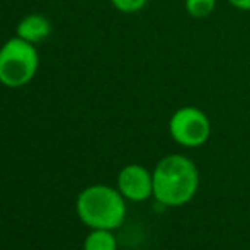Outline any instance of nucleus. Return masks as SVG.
I'll return each mask as SVG.
<instances>
[{
	"instance_id": "8",
	"label": "nucleus",
	"mask_w": 250,
	"mask_h": 250,
	"mask_svg": "<svg viewBox=\"0 0 250 250\" xmlns=\"http://www.w3.org/2000/svg\"><path fill=\"white\" fill-rule=\"evenodd\" d=\"M218 0H184V9L192 19H208L216 9Z\"/></svg>"
},
{
	"instance_id": "7",
	"label": "nucleus",
	"mask_w": 250,
	"mask_h": 250,
	"mask_svg": "<svg viewBox=\"0 0 250 250\" xmlns=\"http://www.w3.org/2000/svg\"><path fill=\"white\" fill-rule=\"evenodd\" d=\"M83 250H118V240L112 230L90 228V233L83 242Z\"/></svg>"
},
{
	"instance_id": "5",
	"label": "nucleus",
	"mask_w": 250,
	"mask_h": 250,
	"mask_svg": "<svg viewBox=\"0 0 250 250\" xmlns=\"http://www.w3.org/2000/svg\"><path fill=\"white\" fill-rule=\"evenodd\" d=\"M118 191L133 203L146 201L153 196V174L143 165H126L118 175Z\"/></svg>"
},
{
	"instance_id": "4",
	"label": "nucleus",
	"mask_w": 250,
	"mask_h": 250,
	"mask_svg": "<svg viewBox=\"0 0 250 250\" xmlns=\"http://www.w3.org/2000/svg\"><path fill=\"white\" fill-rule=\"evenodd\" d=\"M168 133L177 145L186 148H198L209 140L211 121L203 109L184 105L170 116Z\"/></svg>"
},
{
	"instance_id": "10",
	"label": "nucleus",
	"mask_w": 250,
	"mask_h": 250,
	"mask_svg": "<svg viewBox=\"0 0 250 250\" xmlns=\"http://www.w3.org/2000/svg\"><path fill=\"white\" fill-rule=\"evenodd\" d=\"M231 7L238 10H244V12H250V0H227Z\"/></svg>"
},
{
	"instance_id": "9",
	"label": "nucleus",
	"mask_w": 250,
	"mask_h": 250,
	"mask_svg": "<svg viewBox=\"0 0 250 250\" xmlns=\"http://www.w3.org/2000/svg\"><path fill=\"white\" fill-rule=\"evenodd\" d=\"M150 0H111L112 7L123 14H135L146 7Z\"/></svg>"
},
{
	"instance_id": "6",
	"label": "nucleus",
	"mask_w": 250,
	"mask_h": 250,
	"mask_svg": "<svg viewBox=\"0 0 250 250\" xmlns=\"http://www.w3.org/2000/svg\"><path fill=\"white\" fill-rule=\"evenodd\" d=\"M51 34V22L46 16L43 14H29L22 17L16 27V36L27 43L40 44L44 40H48Z\"/></svg>"
},
{
	"instance_id": "2",
	"label": "nucleus",
	"mask_w": 250,
	"mask_h": 250,
	"mask_svg": "<svg viewBox=\"0 0 250 250\" xmlns=\"http://www.w3.org/2000/svg\"><path fill=\"white\" fill-rule=\"evenodd\" d=\"M77 214L89 228L116 230L126 220V199L118 189L104 184L85 188L77 198Z\"/></svg>"
},
{
	"instance_id": "3",
	"label": "nucleus",
	"mask_w": 250,
	"mask_h": 250,
	"mask_svg": "<svg viewBox=\"0 0 250 250\" xmlns=\"http://www.w3.org/2000/svg\"><path fill=\"white\" fill-rule=\"evenodd\" d=\"M40 53L36 44L19 36L10 38L0 46V83L9 89H21L36 77Z\"/></svg>"
},
{
	"instance_id": "1",
	"label": "nucleus",
	"mask_w": 250,
	"mask_h": 250,
	"mask_svg": "<svg viewBox=\"0 0 250 250\" xmlns=\"http://www.w3.org/2000/svg\"><path fill=\"white\" fill-rule=\"evenodd\" d=\"M199 172L191 158L181 153L164 157L153 170V198L164 206H184L196 196Z\"/></svg>"
}]
</instances>
